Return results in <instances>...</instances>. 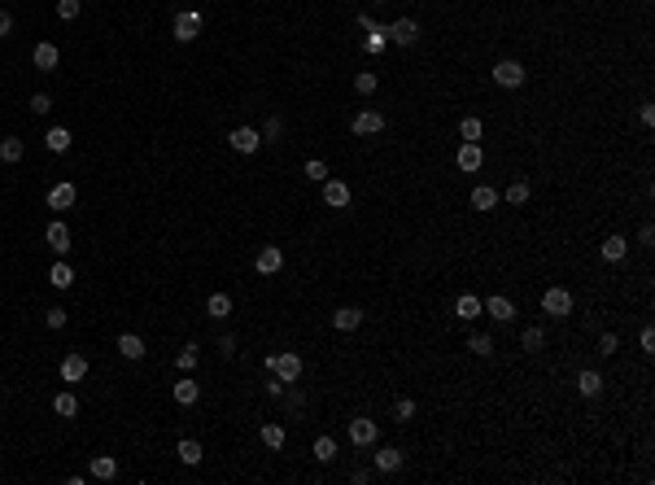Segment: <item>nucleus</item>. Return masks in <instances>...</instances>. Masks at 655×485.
<instances>
[{"label": "nucleus", "instance_id": "1", "mask_svg": "<svg viewBox=\"0 0 655 485\" xmlns=\"http://www.w3.org/2000/svg\"><path fill=\"white\" fill-rule=\"evenodd\" d=\"M267 368L276 372L284 385H293L297 376H302V359H297L293 350H280V354H267Z\"/></svg>", "mask_w": 655, "mask_h": 485}, {"label": "nucleus", "instance_id": "2", "mask_svg": "<svg viewBox=\"0 0 655 485\" xmlns=\"http://www.w3.org/2000/svg\"><path fill=\"white\" fill-rule=\"evenodd\" d=\"M542 311L551 315V319H564V315H573V293H568L564 285L546 289V293H542Z\"/></svg>", "mask_w": 655, "mask_h": 485}, {"label": "nucleus", "instance_id": "3", "mask_svg": "<svg viewBox=\"0 0 655 485\" xmlns=\"http://www.w3.org/2000/svg\"><path fill=\"white\" fill-rule=\"evenodd\" d=\"M197 35H201V14H197V9H180V14H175V40L193 44Z\"/></svg>", "mask_w": 655, "mask_h": 485}, {"label": "nucleus", "instance_id": "4", "mask_svg": "<svg viewBox=\"0 0 655 485\" xmlns=\"http://www.w3.org/2000/svg\"><path fill=\"white\" fill-rule=\"evenodd\" d=\"M490 75H494L498 88H524V66L520 62H498Z\"/></svg>", "mask_w": 655, "mask_h": 485}, {"label": "nucleus", "instance_id": "5", "mask_svg": "<svg viewBox=\"0 0 655 485\" xmlns=\"http://www.w3.org/2000/svg\"><path fill=\"white\" fill-rule=\"evenodd\" d=\"M44 241H49V250H53L57 258H66V254H70V228H66L62 219H53L49 228H44Z\"/></svg>", "mask_w": 655, "mask_h": 485}, {"label": "nucleus", "instance_id": "6", "mask_svg": "<svg viewBox=\"0 0 655 485\" xmlns=\"http://www.w3.org/2000/svg\"><path fill=\"white\" fill-rule=\"evenodd\" d=\"M254 267H258V276H276V271L284 267V250H280V245H262L258 258H254Z\"/></svg>", "mask_w": 655, "mask_h": 485}, {"label": "nucleus", "instance_id": "7", "mask_svg": "<svg viewBox=\"0 0 655 485\" xmlns=\"http://www.w3.org/2000/svg\"><path fill=\"white\" fill-rule=\"evenodd\" d=\"M481 162H485L481 145H476V140H463L459 153H455V167H459V171H481Z\"/></svg>", "mask_w": 655, "mask_h": 485}, {"label": "nucleus", "instance_id": "8", "mask_svg": "<svg viewBox=\"0 0 655 485\" xmlns=\"http://www.w3.org/2000/svg\"><path fill=\"white\" fill-rule=\"evenodd\" d=\"M389 40L407 49V44H415V40H420V22H415V18H398V22L389 27Z\"/></svg>", "mask_w": 655, "mask_h": 485}, {"label": "nucleus", "instance_id": "9", "mask_svg": "<svg viewBox=\"0 0 655 485\" xmlns=\"http://www.w3.org/2000/svg\"><path fill=\"white\" fill-rule=\"evenodd\" d=\"M228 145H232L236 153H258V145H262V132H254V127H236V132L228 136Z\"/></svg>", "mask_w": 655, "mask_h": 485}, {"label": "nucleus", "instance_id": "10", "mask_svg": "<svg viewBox=\"0 0 655 485\" xmlns=\"http://www.w3.org/2000/svg\"><path fill=\"white\" fill-rule=\"evenodd\" d=\"M75 197H79V188L70 184V180L53 184V188H49V210H70V206H75Z\"/></svg>", "mask_w": 655, "mask_h": 485}, {"label": "nucleus", "instance_id": "11", "mask_svg": "<svg viewBox=\"0 0 655 485\" xmlns=\"http://www.w3.org/2000/svg\"><path fill=\"white\" fill-rule=\"evenodd\" d=\"M57 372H62V381H66V385H79L83 376H88V359H83V354H66Z\"/></svg>", "mask_w": 655, "mask_h": 485}, {"label": "nucleus", "instance_id": "12", "mask_svg": "<svg viewBox=\"0 0 655 485\" xmlns=\"http://www.w3.org/2000/svg\"><path fill=\"white\" fill-rule=\"evenodd\" d=\"M481 311H485V315H490V319H494V324H511V319H516V306H511L507 298H498V293H494V298H490V302H481Z\"/></svg>", "mask_w": 655, "mask_h": 485}, {"label": "nucleus", "instance_id": "13", "mask_svg": "<svg viewBox=\"0 0 655 485\" xmlns=\"http://www.w3.org/2000/svg\"><path fill=\"white\" fill-rule=\"evenodd\" d=\"M324 201L332 210H345V206H350V184H345V180H324Z\"/></svg>", "mask_w": 655, "mask_h": 485}, {"label": "nucleus", "instance_id": "14", "mask_svg": "<svg viewBox=\"0 0 655 485\" xmlns=\"http://www.w3.org/2000/svg\"><path fill=\"white\" fill-rule=\"evenodd\" d=\"M354 136H376V132H385V118H380L376 110H363V114H354Z\"/></svg>", "mask_w": 655, "mask_h": 485}, {"label": "nucleus", "instance_id": "15", "mask_svg": "<svg viewBox=\"0 0 655 485\" xmlns=\"http://www.w3.org/2000/svg\"><path fill=\"white\" fill-rule=\"evenodd\" d=\"M376 420H350V442L354 446H372L376 442Z\"/></svg>", "mask_w": 655, "mask_h": 485}, {"label": "nucleus", "instance_id": "16", "mask_svg": "<svg viewBox=\"0 0 655 485\" xmlns=\"http://www.w3.org/2000/svg\"><path fill=\"white\" fill-rule=\"evenodd\" d=\"M359 324H363V311H359V306H341V311L332 315V328H341V333H354Z\"/></svg>", "mask_w": 655, "mask_h": 485}, {"label": "nucleus", "instance_id": "17", "mask_svg": "<svg viewBox=\"0 0 655 485\" xmlns=\"http://www.w3.org/2000/svg\"><path fill=\"white\" fill-rule=\"evenodd\" d=\"M31 57H35V66H40V70H57V62H62L57 44H49V40H44V44H35V53H31Z\"/></svg>", "mask_w": 655, "mask_h": 485}, {"label": "nucleus", "instance_id": "18", "mask_svg": "<svg viewBox=\"0 0 655 485\" xmlns=\"http://www.w3.org/2000/svg\"><path fill=\"white\" fill-rule=\"evenodd\" d=\"M88 472H92L97 481H114V477H118V459H114V455H97Z\"/></svg>", "mask_w": 655, "mask_h": 485}, {"label": "nucleus", "instance_id": "19", "mask_svg": "<svg viewBox=\"0 0 655 485\" xmlns=\"http://www.w3.org/2000/svg\"><path fill=\"white\" fill-rule=\"evenodd\" d=\"M599 254L607 258V263H621V258L629 254V241H625V236H607V241L599 245Z\"/></svg>", "mask_w": 655, "mask_h": 485}, {"label": "nucleus", "instance_id": "20", "mask_svg": "<svg viewBox=\"0 0 655 485\" xmlns=\"http://www.w3.org/2000/svg\"><path fill=\"white\" fill-rule=\"evenodd\" d=\"M22 153H27V145H22L18 136H5V140H0V162H5V167L22 162Z\"/></svg>", "mask_w": 655, "mask_h": 485}, {"label": "nucleus", "instance_id": "21", "mask_svg": "<svg viewBox=\"0 0 655 485\" xmlns=\"http://www.w3.org/2000/svg\"><path fill=\"white\" fill-rule=\"evenodd\" d=\"M118 354H123V359H131V363L145 359V341H140L136 333H123V337H118Z\"/></svg>", "mask_w": 655, "mask_h": 485}, {"label": "nucleus", "instance_id": "22", "mask_svg": "<svg viewBox=\"0 0 655 485\" xmlns=\"http://www.w3.org/2000/svg\"><path fill=\"white\" fill-rule=\"evenodd\" d=\"M197 398H201V389H197V381H193V376L175 381V402H180V407H193Z\"/></svg>", "mask_w": 655, "mask_h": 485}, {"label": "nucleus", "instance_id": "23", "mask_svg": "<svg viewBox=\"0 0 655 485\" xmlns=\"http://www.w3.org/2000/svg\"><path fill=\"white\" fill-rule=\"evenodd\" d=\"M206 315L210 319H228L232 315V298H228V293H210V298H206Z\"/></svg>", "mask_w": 655, "mask_h": 485}, {"label": "nucleus", "instance_id": "24", "mask_svg": "<svg viewBox=\"0 0 655 485\" xmlns=\"http://www.w3.org/2000/svg\"><path fill=\"white\" fill-rule=\"evenodd\" d=\"M398 468H402V451H398V446L376 451V472H398Z\"/></svg>", "mask_w": 655, "mask_h": 485}, {"label": "nucleus", "instance_id": "25", "mask_svg": "<svg viewBox=\"0 0 655 485\" xmlns=\"http://www.w3.org/2000/svg\"><path fill=\"white\" fill-rule=\"evenodd\" d=\"M53 411H57L62 420H75V416H79V398L66 389V394H57V398H53Z\"/></svg>", "mask_w": 655, "mask_h": 485}, {"label": "nucleus", "instance_id": "26", "mask_svg": "<svg viewBox=\"0 0 655 485\" xmlns=\"http://www.w3.org/2000/svg\"><path fill=\"white\" fill-rule=\"evenodd\" d=\"M577 389H581L586 398H599V394H603V376H599V372H581V376H577Z\"/></svg>", "mask_w": 655, "mask_h": 485}, {"label": "nucleus", "instance_id": "27", "mask_svg": "<svg viewBox=\"0 0 655 485\" xmlns=\"http://www.w3.org/2000/svg\"><path fill=\"white\" fill-rule=\"evenodd\" d=\"M49 280H53V289H70V285H75V271H70V263H66V258H62V263H53Z\"/></svg>", "mask_w": 655, "mask_h": 485}, {"label": "nucleus", "instance_id": "28", "mask_svg": "<svg viewBox=\"0 0 655 485\" xmlns=\"http://www.w3.org/2000/svg\"><path fill=\"white\" fill-rule=\"evenodd\" d=\"M455 311H459V319H481L485 311H481V298H472V293H463V298L455 302Z\"/></svg>", "mask_w": 655, "mask_h": 485}, {"label": "nucleus", "instance_id": "29", "mask_svg": "<svg viewBox=\"0 0 655 485\" xmlns=\"http://www.w3.org/2000/svg\"><path fill=\"white\" fill-rule=\"evenodd\" d=\"M175 455H180V464H188V468H193V464H201V446L193 442V437H184V442L175 446Z\"/></svg>", "mask_w": 655, "mask_h": 485}, {"label": "nucleus", "instance_id": "30", "mask_svg": "<svg viewBox=\"0 0 655 485\" xmlns=\"http://www.w3.org/2000/svg\"><path fill=\"white\" fill-rule=\"evenodd\" d=\"M494 206H498V193H494V188H485V184L472 188V210H494Z\"/></svg>", "mask_w": 655, "mask_h": 485}, {"label": "nucleus", "instance_id": "31", "mask_svg": "<svg viewBox=\"0 0 655 485\" xmlns=\"http://www.w3.org/2000/svg\"><path fill=\"white\" fill-rule=\"evenodd\" d=\"M44 145H49L53 153H66L70 149V127H53V132L44 136Z\"/></svg>", "mask_w": 655, "mask_h": 485}, {"label": "nucleus", "instance_id": "32", "mask_svg": "<svg viewBox=\"0 0 655 485\" xmlns=\"http://www.w3.org/2000/svg\"><path fill=\"white\" fill-rule=\"evenodd\" d=\"M385 44H389V27H372V31H367V44H363V49H367V53H385Z\"/></svg>", "mask_w": 655, "mask_h": 485}, {"label": "nucleus", "instance_id": "33", "mask_svg": "<svg viewBox=\"0 0 655 485\" xmlns=\"http://www.w3.org/2000/svg\"><path fill=\"white\" fill-rule=\"evenodd\" d=\"M197 363H201V350L197 346H184L180 354H175V368H180V372H193Z\"/></svg>", "mask_w": 655, "mask_h": 485}, {"label": "nucleus", "instance_id": "34", "mask_svg": "<svg viewBox=\"0 0 655 485\" xmlns=\"http://www.w3.org/2000/svg\"><path fill=\"white\" fill-rule=\"evenodd\" d=\"M284 437H289V433H284V424H262V442H267L271 451H280Z\"/></svg>", "mask_w": 655, "mask_h": 485}, {"label": "nucleus", "instance_id": "35", "mask_svg": "<svg viewBox=\"0 0 655 485\" xmlns=\"http://www.w3.org/2000/svg\"><path fill=\"white\" fill-rule=\"evenodd\" d=\"M354 92H359V97H372V92H376V75H372V70H359V75H354Z\"/></svg>", "mask_w": 655, "mask_h": 485}, {"label": "nucleus", "instance_id": "36", "mask_svg": "<svg viewBox=\"0 0 655 485\" xmlns=\"http://www.w3.org/2000/svg\"><path fill=\"white\" fill-rule=\"evenodd\" d=\"M315 459H319V464H332V459H337V442H332V437H319V442H315Z\"/></svg>", "mask_w": 655, "mask_h": 485}, {"label": "nucleus", "instance_id": "37", "mask_svg": "<svg viewBox=\"0 0 655 485\" xmlns=\"http://www.w3.org/2000/svg\"><path fill=\"white\" fill-rule=\"evenodd\" d=\"M459 136H463V140H481V136H485L481 118H463V123H459Z\"/></svg>", "mask_w": 655, "mask_h": 485}, {"label": "nucleus", "instance_id": "38", "mask_svg": "<svg viewBox=\"0 0 655 485\" xmlns=\"http://www.w3.org/2000/svg\"><path fill=\"white\" fill-rule=\"evenodd\" d=\"M79 9H83V0H57V18L62 22H75Z\"/></svg>", "mask_w": 655, "mask_h": 485}, {"label": "nucleus", "instance_id": "39", "mask_svg": "<svg viewBox=\"0 0 655 485\" xmlns=\"http://www.w3.org/2000/svg\"><path fill=\"white\" fill-rule=\"evenodd\" d=\"M302 171H306V180H315V184H324V180H328V162H319V158H311Z\"/></svg>", "mask_w": 655, "mask_h": 485}, {"label": "nucleus", "instance_id": "40", "mask_svg": "<svg viewBox=\"0 0 655 485\" xmlns=\"http://www.w3.org/2000/svg\"><path fill=\"white\" fill-rule=\"evenodd\" d=\"M411 416H415V402H411V398H398V402H393V420H398V424H407Z\"/></svg>", "mask_w": 655, "mask_h": 485}, {"label": "nucleus", "instance_id": "41", "mask_svg": "<svg viewBox=\"0 0 655 485\" xmlns=\"http://www.w3.org/2000/svg\"><path fill=\"white\" fill-rule=\"evenodd\" d=\"M542 341H546L542 328H524V333H520V346H524V350H542Z\"/></svg>", "mask_w": 655, "mask_h": 485}, {"label": "nucleus", "instance_id": "42", "mask_svg": "<svg viewBox=\"0 0 655 485\" xmlns=\"http://www.w3.org/2000/svg\"><path fill=\"white\" fill-rule=\"evenodd\" d=\"M507 201H511V206H524V201H529V184H524V180H516V184L507 188Z\"/></svg>", "mask_w": 655, "mask_h": 485}, {"label": "nucleus", "instance_id": "43", "mask_svg": "<svg viewBox=\"0 0 655 485\" xmlns=\"http://www.w3.org/2000/svg\"><path fill=\"white\" fill-rule=\"evenodd\" d=\"M49 110H53V97H49V92H35V97H31V114H40V118H44Z\"/></svg>", "mask_w": 655, "mask_h": 485}, {"label": "nucleus", "instance_id": "44", "mask_svg": "<svg viewBox=\"0 0 655 485\" xmlns=\"http://www.w3.org/2000/svg\"><path fill=\"white\" fill-rule=\"evenodd\" d=\"M468 346H472V354H481V359H485V354H494V341L485 337V333H476V337L468 341Z\"/></svg>", "mask_w": 655, "mask_h": 485}, {"label": "nucleus", "instance_id": "45", "mask_svg": "<svg viewBox=\"0 0 655 485\" xmlns=\"http://www.w3.org/2000/svg\"><path fill=\"white\" fill-rule=\"evenodd\" d=\"M616 346H621V337H616V333H603V337H599V354H603V359H612Z\"/></svg>", "mask_w": 655, "mask_h": 485}, {"label": "nucleus", "instance_id": "46", "mask_svg": "<svg viewBox=\"0 0 655 485\" xmlns=\"http://www.w3.org/2000/svg\"><path fill=\"white\" fill-rule=\"evenodd\" d=\"M44 324H49V328H66V311H62V306H53V311H44Z\"/></svg>", "mask_w": 655, "mask_h": 485}, {"label": "nucleus", "instance_id": "47", "mask_svg": "<svg viewBox=\"0 0 655 485\" xmlns=\"http://www.w3.org/2000/svg\"><path fill=\"white\" fill-rule=\"evenodd\" d=\"M9 31H14V14H9V9H0V40H5Z\"/></svg>", "mask_w": 655, "mask_h": 485}, {"label": "nucleus", "instance_id": "48", "mask_svg": "<svg viewBox=\"0 0 655 485\" xmlns=\"http://www.w3.org/2000/svg\"><path fill=\"white\" fill-rule=\"evenodd\" d=\"M638 346H642V350H647V354L655 350V333H651V328H642V333H638Z\"/></svg>", "mask_w": 655, "mask_h": 485}, {"label": "nucleus", "instance_id": "49", "mask_svg": "<svg viewBox=\"0 0 655 485\" xmlns=\"http://www.w3.org/2000/svg\"><path fill=\"white\" fill-rule=\"evenodd\" d=\"M280 127H284L280 118H267V127H262V136H267V140H276V136H280Z\"/></svg>", "mask_w": 655, "mask_h": 485}]
</instances>
